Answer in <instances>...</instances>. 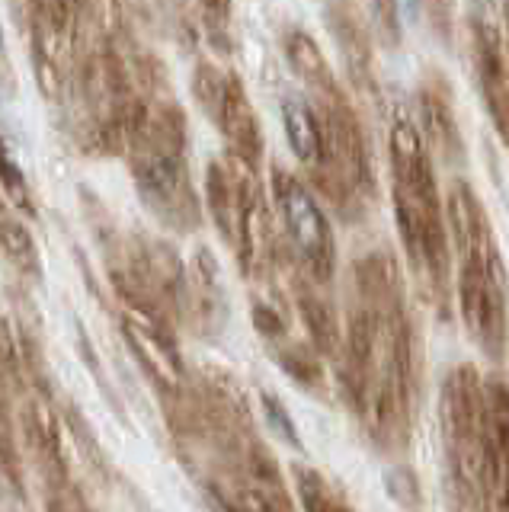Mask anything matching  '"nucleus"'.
Masks as SVG:
<instances>
[{
  "label": "nucleus",
  "mask_w": 509,
  "mask_h": 512,
  "mask_svg": "<svg viewBox=\"0 0 509 512\" xmlns=\"http://www.w3.org/2000/svg\"><path fill=\"white\" fill-rule=\"evenodd\" d=\"M343 391L365 436L381 452L410 442L420 400V343L394 256L375 250L353 269L343 340Z\"/></svg>",
  "instance_id": "1"
},
{
  "label": "nucleus",
  "mask_w": 509,
  "mask_h": 512,
  "mask_svg": "<svg viewBox=\"0 0 509 512\" xmlns=\"http://www.w3.org/2000/svg\"><path fill=\"white\" fill-rule=\"evenodd\" d=\"M170 429L215 512H295L276 458L228 381L186 384L173 400Z\"/></svg>",
  "instance_id": "2"
},
{
  "label": "nucleus",
  "mask_w": 509,
  "mask_h": 512,
  "mask_svg": "<svg viewBox=\"0 0 509 512\" xmlns=\"http://www.w3.org/2000/svg\"><path fill=\"white\" fill-rule=\"evenodd\" d=\"M433 148L426 144L420 125L404 109L391 116L388 157H391V196L394 218L407 253V266L417 279L423 298L439 314H449L452 295V234L449 212L439 196L436 170L429 160Z\"/></svg>",
  "instance_id": "3"
},
{
  "label": "nucleus",
  "mask_w": 509,
  "mask_h": 512,
  "mask_svg": "<svg viewBox=\"0 0 509 512\" xmlns=\"http://www.w3.org/2000/svg\"><path fill=\"white\" fill-rule=\"evenodd\" d=\"M282 52L292 74L305 84L308 100L324 125L327 154H324V167L311 176V186L321 189L340 215L356 218L365 212V205L375 196L369 141H365L359 112L353 109V100H349L343 84L333 77V68L327 64L321 45L305 29L298 26L285 29Z\"/></svg>",
  "instance_id": "4"
},
{
  "label": "nucleus",
  "mask_w": 509,
  "mask_h": 512,
  "mask_svg": "<svg viewBox=\"0 0 509 512\" xmlns=\"http://www.w3.org/2000/svg\"><path fill=\"white\" fill-rule=\"evenodd\" d=\"M449 234L458 256V311L471 340L490 359H503L509 311H506V266L493 237L490 218L468 183H452L449 199Z\"/></svg>",
  "instance_id": "5"
},
{
  "label": "nucleus",
  "mask_w": 509,
  "mask_h": 512,
  "mask_svg": "<svg viewBox=\"0 0 509 512\" xmlns=\"http://www.w3.org/2000/svg\"><path fill=\"white\" fill-rule=\"evenodd\" d=\"M125 154L148 212L173 234H193L202 224V205L186 164V119L180 106L167 96H154Z\"/></svg>",
  "instance_id": "6"
},
{
  "label": "nucleus",
  "mask_w": 509,
  "mask_h": 512,
  "mask_svg": "<svg viewBox=\"0 0 509 512\" xmlns=\"http://www.w3.org/2000/svg\"><path fill=\"white\" fill-rule=\"evenodd\" d=\"M442 448L452 512H490V413L487 381L471 365H458L442 381Z\"/></svg>",
  "instance_id": "7"
},
{
  "label": "nucleus",
  "mask_w": 509,
  "mask_h": 512,
  "mask_svg": "<svg viewBox=\"0 0 509 512\" xmlns=\"http://www.w3.org/2000/svg\"><path fill=\"white\" fill-rule=\"evenodd\" d=\"M273 202L282 218V231L292 244L295 263L305 269V276L317 285H330L337 272V244L327 212L317 202L311 186L298 180L295 173L276 167L273 170Z\"/></svg>",
  "instance_id": "8"
},
{
  "label": "nucleus",
  "mask_w": 509,
  "mask_h": 512,
  "mask_svg": "<svg viewBox=\"0 0 509 512\" xmlns=\"http://www.w3.org/2000/svg\"><path fill=\"white\" fill-rule=\"evenodd\" d=\"M324 13V23L333 36V45L343 55L349 84L359 93L375 96V74H372V45H369V32H365L356 4L353 0H317Z\"/></svg>",
  "instance_id": "9"
},
{
  "label": "nucleus",
  "mask_w": 509,
  "mask_h": 512,
  "mask_svg": "<svg viewBox=\"0 0 509 512\" xmlns=\"http://www.w3.org/2000/svg\"><path fill=\"white\" fill-rule=\"evenodd\" d=\"M215 122V128L225 138V148L231 157L244 160L250 167H260L263 160V128L257 112H253L250 96L241 84V77L231 74L225 96H221L218 109L209 116Z\"/></svg>",
  "instance_id": "10"
},
{
  "label": "nucleus",
  "mask_w": 509,
  "mask_h": 512,
  "mask_svg": "<svg viewBox=\"0 0 509 512\" xmlns=\"http://www.w3.org/2000/svg\"><path fill=\"white\" fill-rule=\"evenodd\" d=\"M487 413H490V512H509V381L487 378Z\"/></svg>",
  "instance_id": "11"
},
{
  "label": "nucleus",
  "mask_w": 509,
  "mask_h": 512,
  "mask_svg": "<svg viewBox=\"0 0 509 512\" xmlns=\"http://www.w3.org/2000/svg\"><path fill=\"white\" fill-rule=\"evenodd\" d=\"M417 106H420V125H423L420 132L429 148H433V154L449 160V164H461V160H465V141H461L449 93L442 87L423 84V90L417 93Z\"/></svg>",
  "instance_id": "12"
},
{
  "label": "nucleus",
  "mask_w": 509,
  "mask_h": 512,
  "mask_svg": "<svg viewBox=\"0 0 509 512\" xmlns=\"http://www.w3.org/2000/svg\"><path fill=\"white\" fill-rule=\"evenodd\" d=\"M282 125H285V141L301 160V167L308 170V180L324 167V154H327V141H324V125L311 100H301V96H285L282 100Z\"/></svg>",
  "instance_id": "13"
},
{
  "label": "nucleus",
  "mask_w": 509,
  "mask_h": 512,
  "mask_svg": "<svg viewBox=\"0 0 509 512\" xmlns=\"http://www.w3.org/2000/svg\"><path fill=\"white\" fill-rule=\"evenodd\" d=\"M295 490H298V500L305 512H353L343 490L333 487L330 480L314 468H301V464H295Z\"/></svg>",
  "instance_id": "14"
},
{
  "label": "nucleus",
  "mask_w": 509,
  "mask_h": 512,
  "mask_svg": "<svg viewBox=\"0 0 509 512\" xmlns=\"http://www.w3.org/2000/svg\"><path fill=\"white\" fill-rule=\"evenodd\" d=\"M4 256L7 263L20 272L23 279H39V250H36V240L29 237L26 224L17 221L13 215H4Z\"/></svg>",
  "instance_id": "15"
},
{
  "label": "nucleus",
  "mask_w": 509,
  "mask_h": 512,
  "mask_svg": "<svg viewBox=\"0 0 509 512\" xmlns=\"http://www.w3.org/2000/svg\"><path fill=\"white\" fill-rule=\"evenodd\" d=\"M199 20L205 39L218 52L231 48V0H199Z\"/></svg>",
  "instance_id": "16"
},
{
  "label": "nucleus",
  "mask_w": 509,
  "mask_h": 512,
  "mask_svg": "<svg viewBox=\"0 0 509 512\" xmlns=\"http://www.w3.org/2000/svg\"><path fill=\"white\" fill-rule=\"evenodd\" d=\"M45 487H49V512H93L71 477L45 480Z\"/></svg>",
  "instance_id": "17"
},
{
  "label": "nucleus",
  "mask_w": 509,
  "mask_h": 512,
  "mask_svg": "<svg viewBox=\"0 0 509 512\" xmlns=\"http://www.w3.org/2000/svg\"><path fill=\"white\" fill-rule=\"evenodd\" d=\"M4 189H7V202L17 205L20 212L33 215V199H29V189H26V180L23 173L17 170V164H13V157H7L4 164Z\"/></svg>",
  "instance_id": "18"
},
{
  "label": "nucleus",
  "mask_w": 509,
  "mask_h": 512,
  "mask_svg": "<svg viewBox=\"0 0 509 512\" xmlns=\"http://www.w3.org/2000/svg\"><path fill=\"white\" fill-rule=\"evenodd\" d=\"M263 410H266V420L273 423V429H279V436L289 442V445H301L298 442V432H295V426H292V416L285 413V407L279 404V397H273V394H263Z\"/></svg>",
  "instance_id": "19"
},
{
  "label": "nucleus",
  "mask_w": 509,
  "mask_h": 512,
  "mask_svg": "<svg viewBox=\"0 0 509 512\" xmlns=\"http://www.w3.org/2000/svg\"><path fill=\"white\" fill-rule=\"evenodd\" d=\"M493 0H474V10H490Z\"/></svg>",
  "instance_id": "20"
}]
</instances>
